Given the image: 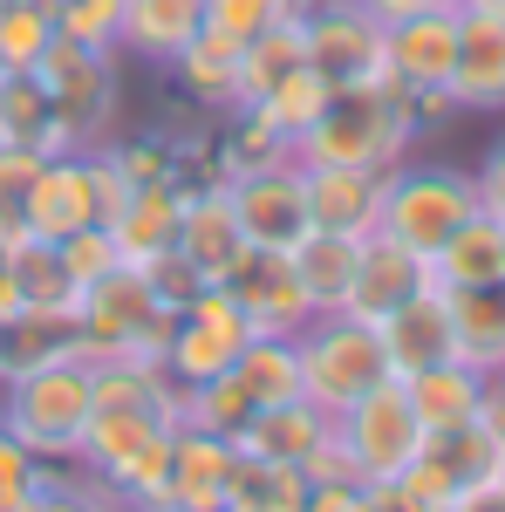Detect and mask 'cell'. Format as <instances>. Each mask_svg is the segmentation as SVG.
I'll return each instance as SVG.
<instances>
[{
	"label": "cell",
	"mask_w": 505,
	"mask_h": 512,
	"mask_svg": "<svg viewBox=\"0 0 505 512\" xmlns=\"http://www.w3.org/2000/svg\"><path fill=\"white\" fill-rule=\"evenodd\" d=\"M424 144L417 130V103L396 82H355L335 89L328 110L314 117V130L294 144V164H355V171H396Z\"/></svg>",
	"instance_id": "obj_1"
},
{
	"label": "cell",
	"mask_w": 505,
	"mask_h": 512,
	"mask_svg": "<svg viewBox=\"0 0 505 512\" xmlns=\"http://www.w3.org/2000/svg\"><path fill=\"white\" fill-rule=\"evenodd\" d=\"M89 410H96L89 355H62V362L35 369V376L0 383V431H14L41 465H76Z\"/></svg>",
	"instance_id": "obj_2"
},
{
	"label": "cell",
	"mask_w": 505,
	"mask_h": 512,
	"mask_svg": "<svg viewBox=\"0 0 505 512\" xmlns=\"http://www.w3.org/2000/svg\"><path fill=\"white\" fill-rule=\"evenodd\" d=\"M171 335H178V308H164L151 294L144 267H117L96 287L76 294V349L89 362H110V355H130V362H157L171 355Z\"/></svg>",
	"instance_id": "obj_3"
},
{
	"label": "cell",
	"mask_w": 505,
	"mask_h": 512,
	"mask_svg": "<svg viewBox=\"0 0 505 512\" xmlns=\"http://www.w3.org/2000/svg\"><path fill=\"white\" fill-rule=\"evenodd\" d=\"M35 82L48 96V117H55V137L62 151H96L117 137V110H123V76L117 55H96V48H76V41H48V55L35 62Z\"/></svg>",
	"instance_id": "obj_4"
},
{
	"label": "cell",
	"mask_w": 505,
	"mask_h": 512,
	"mask_svg": "<svg viewBox=\"0 0 505 512\" xmlns=\"http://www.w3.org/2000/svg\"><path fill=\"white\" fill-rule=\"evenodd\" d=\"M294 355H301V396L328 417H342L349 403H362L369 390L389 383L383 335L355 315H314L294 335Z\"/></svg>",
	"instance_id": "obj_5"
},
{
	"label": "cell",
	"mask_w": 505,
	"mask_h": 512,
	"mask_svg": "<svg viewBox=\"0 0 505 512\" xmlns=\"http://www.w3.org/2000/svg\"><path fill=\"white\" fill-rule=\"evenodd\" d=\"M465 219H478V185H471V171L403 158L383 185V226H376V233H389L396 246H410L417 260H430Z\"/></svg>",
	"instance_id": "obj_6"
},
{
	"label": "cell",
	"mask_w": 505,
	"mask_h": 512,
	"mask_svg": "<svg viewBox=\"0 0 505 512\" xmlns=\"http://www.w3.org/2000/svg\"><path fill=\"white\" fill-rule=\"evenodd\" d=\"M335 437H342V451L355 458L362 485H389V478L424 451V424H417V410H410V396H403L396 376H389L383 390H369L362 403H349L335 417Z\"/></svg>",
	"instance_id": "obj_7"
},
{
	"label": "cell",
	"mask_w": 505,
	"mask_h": 512,
	"mask_svg": "<svg viewBox=\"0 0 505 512\" xmlns=\"http://www.w3.org/2000/svg\"><path fill=\"white\" fill-rule=\"evenodd\" d=\"M301 41H308V69H321L335 89L383 82V21L362 0H308Z\"/></svg>",
	"instance_id": "obj_8"
},
{
	"label": "cell",
	"mask_w": 505,
	"mask_h": 512,
	"mask_svg": "<svg viewBox=\"0 0 505 512\" xmlns=\"http://www.w3.org/2000/svg\"><path fill=\"white\" fill-rule=\"evenodd\" d=\"M253 342V321L239 315V301L226 287H198V301L178 315V335H171V355H164V376L171 383H212L239 362V349Z\"/></svg>",
	"instance_id": "obj_9"
},
{
	"label": "cell",
	"mask_w": 505,
	"mask_h": 512,
	"mask_svg": "<svg viewBox=\"0 0 505 512\" xmlns=\"http://www.w3.org/2000/svg\"><path fill=\"white\" fill-rule=\"evenodd\" d=\"M226 198H233V219L253 253H294L314 233L301 164H273V171H253V178H233Z\"/></svg>",
	"instance_id": "obj_10"
},
{
	"label": "cell",
	"mask_w": 505,
	"mask_h": 512,
	"mask_svg": "<svg viewBox=\"0 0 505 512\" xmlns=\"http://www.w3.org/2000/svg\"><path fill=\"white\" fill-rule=\"evenodd\" d=\"M21 226L35 239H69L82 226H103V205H96V158L89 151H62V158H41L28 192H21Z\"/></svg>",
	"instance_id": "obj_11"
},
{
	"label": "cell",
	"mask_w": 505,
	"mask_h": 512,
	"mask_svg": "<svg viewBox=\"0 0 505 512\" xmlns=\"http://www.w3.org/2000/svg\"><path fill=\"white\" fill-rule=\"evenodd\" d=\"M451 62H458V7L383 28V76L396 89H410V96H451Z\"/></svg>",
	"instance_id": "obj_12"
},
{
	"label": "cell",
	"mask_w": 505,
	"mask_h": 512,
	"mask_svg": "<svg viewBox=\"0 0 505 512\" xmlns=\"http://www.w3.org/2000/svg\"><path fill=\"white\" fill-rule=\"evenodd\" d=\"M308 178V219L314 233L369 239L383 226V185L389 171H355V164H301Z\"/></svg>",
	"instance_id": "obj_13"
},
{
	"label": "cell",
	"mask_w": 505,
	"mask_h": 512,
	"mask_svg": "<svg viewBox=\"0 0 505 512\" xmlns=\"http://www.w3.org/2000/svg\"><path fill=\"white\" fill-rule=\"evenodd\" d=\"M424 287H437V280H430V260H417L410 246H396L389 233H369L362 239V260H355V287H349V301H342V315L376 328V321L396 315L403 301H417Z\"/></svg>",
	"instance_id": "obj_14"
},
{
	"label": "cell",
	"mask_w": 505,
	"mask_h": 512,
	"mask_svg": "<svg viewBox=\"0 0 505 512\" xmlns=\"http://www.w3.org/2000/svg\"><path fill=\"white\" fill-rule=\"evenodd\" d=\"M226 294L239 301V315L253 321V335H301L314 321L301 280L287 267V253H246L239 274L226 280Z\"/></svg>",
	"instance_id": "obj_15"
},
{
	"label": "cell",
	"mask_w": 505,
	"mask_h": 512,
	"mask_svg": "<svg viewBox=\"0 0 505 512\" xmlns=\"http://www.w3.org/2000/svg\"><path fill=\"white\" fill-rule=\"evenodd\" d=\"M178 253L198 267V280H205V287H226V280L239 274V260H246L253 246H246V233H239L226 185H198V192L185 198V219H178Z\"/></svg>",
	"instance_id": "obj_16"
},
{
	"label": "cell",
	"mask_w": 505,
	"mask_h": 512,
	"mask_svg": "<svg viewBox=\"0 0 505 512\" xmlns=\"http://www.w3.org/2000/svg\"><path fill=\"white\" fill-rule=\"evenodd\" d=\"M376 335H383V355H389V376H396V383H403V376H424V369H437V362L458 355L444 287H424L417 301H403L396 315H383V321H376Z\"/></svg>",
	"instance_id": "obj_17"
},
{
	"label": "cell",
	"mask_w": 505,
	"mask_h": 512,
	"mask_svg": "<svg viewBox=\"0 0 505 512\" xmlns=\"http://www.w3.org/2000/svg\"><path fill=\"white\" fill-rule=\"evenodd\" d=\"M458 110H505V21L458 7V62H451Z\"/></svg>",
	"instance_id": "obj_18"
},
{
	"label": "cell",
	"mask_w": 505,
	"mask_h": 512,
	"mask_svg": "<svg viewBox=\"0 0 505 512\" xmlns=\"http://www.w3.org/2000/svg\"><path fill=\"white\" fill-rule=\"evenodd\" d=\"M185 198H192V185H185V178L137 185V192L123 198V212L110 219V239H117V260H123V267H151L157 253H171V246H178Z\"/></svg>",
	"instance_id": "obj_19"
},
{
	"label": "cell",
	"mask_w": 505,
	"mask_h": 512,
	"mask_svg": "<svg viewBox=\"0 0 505 512\" xmlns=\"http://www.w3.org/2000/svg\"><path fill=\"white\" fill-rule=\"evenodd\" d=\"M233 444L226 437H205V431H185L171 437V472H164V499L157 512H205L219 506V492H226V472H233Z\"/></svg>",
	"instance_id": "obj_20"
},
{
	"label": "cell",
	"mask_w": 505,
	"mask_h": 512,
	"mask_svg": "<svg viewBox=\"0 0 505 512\" xmlns=\"http://www.w3.org/2000/svg\"><path fill=\"white\" fill-rule=\"evenodd\" d=\"M62 355H82L76 349V308H14L0 321V383L14 376H35Z\"/></svg>",
	"instance_id": "obj_21"
},
{
	"label": "cell",
	"mask_w": 505,
	"mask_h": 512,
	"mask_svg": "<svg viewBox=\"0 0 505 512\" xmlns=\"http://www.w3.org/2000/svg\"><path fill=\"white\" fill-rule=\"evenodd\" d=\"M205 35V0H123V55L171 69Z\"/></svg>",
	"instance_id": "obj_22"
},
{
	"label": "cell",
	"mask_w": 505,
	"mask_h": 512,
	"mask_svg": "<svg viewBox=\"0 0 505 512\" xmlns=\"http://www.w3.org/2000/svg\"><path fill=\"white\" fill-rule=\"evenodd\" d=\"M444 301H451V342H458V362H471L478 376H499L505 369V280L458 287V294H444Z\"/></svg>",
	"instance_id": "obj_23"
},
{
	"label": "cell",
	"mask_w": 505,
	"mask_h": 512,
	"mask_svg": "<svg viewBox=\"0 0 505 512\" xmlns=\"http://www.w3.org/2000/svg\"><path fill=\"white\" fill-rule=\"evenodd\" d=\"M328 431H335V417L314 410L308 396H294V403H267V410L246 424L239 451H246V458H273V465H308L314 444H321Z\"/></svg>",
	"instance_id": "obj_24"
},
{
	"label": "cell",
	"mask_w": 505,
	"mask_h": 512,
	"mask_svg": "<svg viewBox=\"0 0 505 512\" xmlns=\"http://www.w3.org/2000/svg\"><path fill=\"white\" fill-rule=\"evenodd\" d=\"M171 82L185 89V103L192 110H205V117H226V110H239V41L226 35H205L171 62Z\"/></svg>",
	"instance_id": "obj_25"
},
{
	"label": "cell",
	"mask_w": 505,
	"mask_h": 512,
	"mask_svg": "<svg viewBox=\"0 0 505 512\" xmlns=\"http://www.w3.org/2000/svg\"><path fill=\"white\" fill-rule=\"evenodd\" d=\"M430 280H437L444 294H458V287H485V280H505V226L492 219V212L465 219L458 233L430 253Z\"/></svg>",
	"instance_id": "obj_26"
},
{
	"label": "cell",
	"mask_w": 505,
	"mask_h": 512,
	"mask_svg": "<svg viewBox=\"0 0 505 512\" xmlns=\"http://www.w3.org/2000/svg\"><path fill=\"white\" fill-rule=\"evenodd\" d=\"M273 164H294V144L267 117H253V110L212 117V171H219V185L253 178V171H273Z\"/></svg>",
	"instance_id": "obj_27"
},
{
	"label": "cell",
	"mask_w": 505,
	"mask_h": 512,
	"mask_svg": "<svg viewBox=\"0 0 505 512\" xmlns=\"http://www.w3.org/2000/svg\"><path fill=\"white\" fill-rule=\"evenodd\" d=\"M355 260H362V239H342V233H308L287 253V267H294L314 315H342V301L355 287Z\"/></svg>",
	"instance_id": "obj_28"
},
{
	"label": "cell",
	"mask_w": 505,
	"mask_h": 512,
	"mask_svg": "<svg viewBox=\"0 0 505 512\" xmlns=\"http://www.w3.org/2000/svg\"><path fill=\"white\" fill-rule=\"evenodd\" d=\"M403 396H410V410H417L424 431H451V424H471V417H478L485 376L451 355V362H437L424 376H403Z\"/></svg>",
	"instance_id": "obj_29"
},
{
	"label": "cell",
	"mask_w": 505,
	"mask_h": 512,
	"mask_svg": "<svg viewBox=\"0 0 505 512\" xmlns=\"http://www.w3.org/2000/svg\"><path fill=\"white\" fill-rule=\"evenodd\" d=\"M219 512H308V472L239 451L226 472V492H219Z\"/></svg>",
	"instance_id": "obj_30"
},
{
	"label": "cell",
	"mask_w": 505,
	"mask_h": 512,
	"mask_svg": "<svg viewBox=\"0 0 505 512\" xmlns=\"http://www.w3.org/2000/svg\"><path fill=\"white\" fill-rule=\"evenodd\" d=\"M424 458L437 465V472L458 485V499L465 492H478V485H492L499 478V444H492V431L471 417V424H451V431H424Z\"/></svg>",
	"instance_id": "obj_31"
},
{
	"label": "cell",
	"mask_w": 505,
	"mask_h": 512,
	"mask_svg": "<svg viewBox=\"0 0 505 512\" xmlns=\"http://www.w3.org/2000/svg\"><path fill=\"white\" fill-rule=\"evenodd\" d=\"M253 417H260V403H253V390L239 383L233 369H226V376H212V383H192V390H185V431L226 437L233 451H239V437H246Z\"/></svg>",
	"instance_id": "obj_32"
},
{
	"label": "cell",
	"mask_w": 505,
	"mask_h": 512,
	"mask_svg": "<svg viewBox=\"0 0 505 512\" xmlns=\"http://www.w3.org/2000/svg\"><path fill=\"white\" fill-rule=\"evenodd\" d=\"M328 96H335V82L321 76V69H308V62H301L294 76L273 82L267 96H260V103H246V110H253V117H267L273 130L287 137V144H301V137L314 130V117L328 110Z\"/></svg>",
	"instance_id": "obj_33"
},
{
	"label": "cell",
	"mask_w": 505,
	"mask_h": 512,
	"mask_svg": "<svg viewBox=\"0 0 505 512\" xmlns=\"http://www.w3.org/2000/svg\"><path fill=\"white\" fill-rule=\"evenodd\" d=\"M233 376L253 390L260 410H267V403H294V396H301V355H294V335H253V342L239 349Z\"/></svg>",
	"instance_id": "obj_34"
},
{
	"label": "cell",
	"mask_w": 505,
	"mask_h": 512,
	"mask_svg": "<svg viewBox=\"0 0 505 512\" xmlns=\"http://www.w3.org/2000/svg\"><path fill=\"white\" fill-rule=\"evenodd\" d=\"M301 62H308L301 21H287V28H273V35L246 41V48H239V110H246V103H260L273 82H287Z\"/></svg>",
	"instance_id": "obj_35"
},
{
	"label": "cell",
	"mask_w": 505,
	"mask_h": 512,
	"mask_svg": "<svg viewBox=\"0 0 505 512\" xmlns=\"http://www.w3.org/2000/svg\"><path fill=\"white\" fill-rule=\"evenodd\" d=\"M48 41H55L48 0H14V7H0V76H35Z\"/></svg>",
	"instance_id": "obj_36"
},
{
	"label": "cell",
	"mask_w": 505,
	"mask_h": 512,
	"mask_svg": "<svg viewBox=\"0 0 505 512\" xmlns=\"http://www.w3.org/2000/svg\"><path fill=\"white\" fill-rule=\"evenodd\" d=\"M7 260H14V280H21V301L28 308H76V280H69L62 253L48 239H21Z\"/></svg>",
	"instance_id": "obj_37"
},
{
	"label": "cell",
	"mask_w": 505,
	"mask_h": 512,
	"mask_svg": "<svg viewBox=\"0 0 505 512\" xmlns=\"http://www.w3.org/2000/svg\"><path fill=\"white\" fill-rule=\"evenodd\" d=\"M301 14H308V0H205V28L239 41V48L287 28V21H301Z\"/></svg>",
	"instance_id": "obj_38"
},
{
	"label": "cell",
	"mask_w": 505,
	"mask_h": 512,
	"mask_svg": "<svg viewBox=\"0 0 505 512\" xmlns=\"http://www.w3.org/2000/svg\"><path fill=\"white\" fill-rule=\"evenodd\" d=\"M55 35L96 48V55H123V0H48Z\"/></svg>",
	"instance_id": "obj_39"
},
{
	"label": "cell",
	"mask_w": 505,
	"mask_h": 512,
	"mask_svg": "<svg viewBox=\"0 0 505 512\" xmlns=\"http://www.w3.org/2000/svg\"><path fill=\"white\" fill-rule=\"evenodd\" d=\"M103 158L117 164V178L137 192V185H164V178H178V151H171V137L164 130H137V137H110V144H96Z\"/></svg>",
	"instance_id": "obj_40"
},
{
	"label": "cell",
	"mask_w": 505,
	"mask_h": 512,
	"mask_svg": "<svg viewBox=\"0 0 505 512\" xmlns=\"http://www.w3.org/2000/svg\"><path fill=\"white\" fill-rule=\"evenodd\" d=\"M41 485H48V465L14 431H0V512H28Z\"/></svg>",
	"instance_id": "obj_41"
},
{
	"label": "cell",
	"mask_w": 505,
	"mask_h": 512,
	"mask_svg": "<svg viewBox=\"0 0 505 512\" xmlns=\"http://www.w3.org/2000/svg\"><path fill=\"white\" fill-rule=\"evenodd\" d=\"M55 253H62V267H69V280H76V294H82V287H96L103 274H117V267H123V260H117V239H110V226H82V233L55 239Z\"/></svg>",
	"instance_id": "obj_42"
},
{
	"label": "cell",
	"mask_w": 505,
	"mask_h": 512,
	"mask_svg": "<svg viewBox=\"0 0 505 512\" xmlns=\"http://www.w3.org/2000/svg\"><path fill=\"white\" fill-rule=\"evenodd\" d=\"M144 280H151V294H157V301H164V308H178V315L192 308V301H198V287H205V280H198V267L185 260V253H178V246H171V253H157L151 267H144Z\"/></svg>",
	"instance_id": "obj_43"
},
{
	"label": "cell",
	"mask_w": 505,
	"mask_h": 512,
	"mask_svg": "<svg viewBox=\"0 0 505 512\" xmlns=\"http://www.w3.org/2000/svg\"><path fill=\"white\" fill-rule=\"evenodd\" d=\"M471 185H478V212H492L505 226V137L478 158V171H471Z\"/></svg>",
	"instance_id": "obj_44"
},
{
	"label": "cell",
	"mask_w": 505,
	"mask_h": 512,
	"mask_svg": "<svg viewBox=\"0 0 505 512\" xmlns=\"http://www.w3.org/2000/svg\"><path fill=\"white\" fill-rule=\"evenodd\" d=\"M308 512H376L369 485H308Z\"/></svg>",
	"instance_id": "obj_45"
},
{
	"label": "cell",
	"mask_w": 505,
	"mask_h": 512,
	"mask_svg": "<svg viewBox=\"0 0 505 512\" xmlns=\"http://www.w3.org/2000/svg\"><path fill=\"white\" fill-rule=\"evenodd\" d=\"M362 7H369V14H376V21H417V14H444V7H465V0H362Z\"/></svg>",
	"instance_id": "obj_46"
},
{
	"label": "cell",
	"mask_w": 505,
	"mask_h": 512,
	"mask_svg": "<svg viewBox=\"0 0 505 512\" xmlns=\"http://www.w3.org/2000/svg\"><path fill=\"white\" fill-rule=\"evenodd\" d=\"M478 424L492 431V444L505 451V369L499 376H485V396H478Z\"/></svg>",
	"instance_id": "obj_47"
},
{
	"label": "cell",
	"mask_w": 505,
	"mask_h": 512,
	"mask_svg": "<svg viewBox=\"0 0 505 512\" xmlns=\"http://www.w3.org/2000/svg\"><path fill=\"white\" fill-rule=\"evenodd\" d=\"M14 308H28V301H21V280H14V260L0 253V321L14 315Z\"/></svg>",
	"instance_id": "obj_48"
},
{
	"label": "cell",
	"mask_w": 505,
	"mask_h": 512,
	"mask_svg": "<svg viewBox=\"0 0 505 512\" xmlns=\"http://www.w3.org/2000/svg\"><path fill=\"white\" fill-rule=\"evenodd\" d=\"M465 7H478V14H499V21H505V0H465Z\"/></svg>",
	"instance_id": "obj_49"
},
{
	"label": "cell",
	"mask_w": 505,
	"mask_h": 512,
	"mask_svg": "<svg viewBox=\"0 0 505 512\" xmlns=\"http://www.w3.org/2000/svg\"><path fill=\"white\" fill-rule=\"evenodd\" d=\"M0 7H14V0H0Z\"/></svg>",
	"instance_id": "obj_50"
},
{
	"label": "cell",
	"mask_w": 505,
	"mask_h": 512,
	"mask_svg": "<svg viewBox=\"0 0 505 512\" xmlns=\"http://www.w3.org/2000/svg\"><path fill=\"white\" fill-rule=\"evenodd\" d=\"M205 512H219V506H205Z\"/></svg>",
	"instance_id": "obj_51"
}]
</instances>
